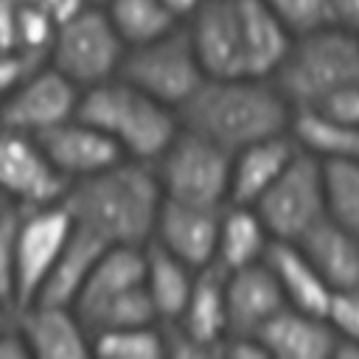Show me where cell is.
Masks as SVG:
<instances>
[{
    "mask_svg": "<svg viewBox=\"0 0 359 359\" xmlns=\"http://www.w3.org/2000/svg\"><path fill=\"white\" fill-rule=\"evenodd\" d=\"M22 3H28V6L45 11L53 22H62V20L73 17L76 11H81V8L87 6V0H22Z\"/></svg>",
    "mask_w": 359,
    "mask_h": 359,
    "instance_id": "obj_39",
    "label": "cell"
},
{
    "mask_svg": "<svg viewBox=\"0 0 359 359\" xmlns=\"http://www.w3.org/2000/svg\"><path fill=\"white\" fill-rule=\"evenodd\" d=\"M107 0H87V6H104Z\"/></svg>",
    "mask_w": 359,
    "mask_h": 359,
    "instance_id": "obj_43",
    "label": "cell"
},
{
    "mask_svg": "<svg viewBox=\"0 0 359 359\" xmlns=\"http://www.w3.org/2000/svg\"><path fill=\"white\" fill-rule=\"evenodd\" d=\"M123 53L126 42L115 31L104 6H84L73 17L56 22L45 62L53 65L79 90H87L118 76Z\"/></svg>",
    "mask_w": 359,
    "mask_h": 359,
    "instance_id": "obj_6",
    "label": "cell"
},
{
    "mask_svg": "<svg viewBox=\"0 0 359 359\" xmlns=\"http://www.w3.org/2000/svg\"><path fill=\"white\" fill-rule=\"evenodd\" d=\"M165 199L224 208L230 199V151L182 129L151 163Z\"/></svg>",
    "mask_w": 359,
    "mask_h": 359,
    "instance_id": "obj_5",
    "label": "cell"
},
{
    "mask_svg": "<svg viewBox=\"0 0 359 359\" xmlns=\"http://www.w3.org/2000/svg\"><path fill=\"white\" fill-rule=\"evenodd\" d=\"M180 126L191 129L230 154L261 137L289 132L292 104L261 76H205L177 109Z\"/></svg>",
    "mask_w": 359,
    "mask_h": 359,
    "instance_id": "obj_1",
    "label": "cell"
},
{
    "mask_svg": "<svg viewBox=\"0 0 359 359\" xmlns=\"http://www.w3.org/2000/svg\"><path fill=\"white\" fill-rule=\"evenodd\" d=\"M160 199L163 191L151 163L123 157L93 177L70 182L62 205L67 208L73 224L90 230L104 244L146 247Z\"/></svg>",
    "mask_w": 359,
    "mask_h": 359,
    "instance_id": "obj_2",
    "label": "cell"
},
{
    "mask_svg": "<svg viewBox=\"0 0 359 359\" xmlns=\"http://www.w3.org/2000/svg\"><path fill=\"white\" fill-rule=\"evenodd\" d=\"M17 17L20 0H0V48L17 50Z\"/></svg>",
    "mask_w": 359,
    "mask_h": 359,
    "instance_id": "obj_37",
    "label": "cell"
},
{
    "mask_svg": "<svg viewBox=\"0 0 359 359\" xmlns=\"http://www.w3.org/2000/svg\"><path fill=\"white\" fill-rule=\"evenodd\" d=\"M269 236L278 241H297L314 222L325 216L323 163L300 151L280 171V177L252 205Z\"/></svg>",
    "mask_w": 359,
    "mask_h": 359,
    "instance_id": "obj_8",
    "label": "cell"
},
{
    "mask_svg": "<svg viewBox=\"0 0 359 359\" xmlns=\"http://www.w3.org/2000/svg\"><path fill=\"white\" fill-rule=\"evenodd\" d=\"M118 76L174 109H180L191 98V93L205 81V70L182 25L157 39L129 45Z\"/></svg>",
    "mask_w": 359,
    "mask_h": 359,
    "instance_id": "obj_7",
    "label": "cell"
},
{
    "mask_svg": "<svg viewBox=\"0 0 359 359\" xmlns=\"http://www.w3.org/2000/svg\"><path fill=\"white\" fill-rule=\"evenodd\" d=\"M182 28L205 76H244L236 0H202Z\"/></svg>",
    "mask_w": 359,
    "mask_h": 359,
    "instance_id": "obj_13",
    "label": "cell"
},
{
    "mask_svg": "<svg viewBox=\"0 0 359 359\" xmlns=\"http://www.w3.org/2000/svg\"><path fill=\"white\" fill-rule=\"evenodd\" d=\"M255 337L269 359H328L337 345V334L325 314L294 309L289 303L278 309Z\"/></svg>",
    "mask_w": 359,
    "mask_h": 359,
    "instance_id": "obj_16",
    "label": "cell"
},
{
    "mask_svg": "<svg viewBox=\"0 0 359 359\" xmlns=\"http://www.w3.org/2000/svg\"><path fill=\"white\" fill-rule=\"evenodd\" d=\"M73 219L59 202L25 208L14 233V309L34 303L70 236Z\"/></svg>",
    "mask_w": 359,
    "mask_h": 359,
    "instance_id": "obj_9",
    "label": "cell"
},
{
    "mask_svg": "<svg viewBox=\"0 0 359 359\" xmlns=\"http://www.w3.org/2000/svg\"><path fill=\"white\" fill-rule=\"evenodd\" d=\"M272 81L292 109L314 107L328 93L359 81V36L337 25L294 36Z\"/></svg>",
    "mask_w": 359,
    "mask_h": 359,
    "instance_id": "obj_4",
    "label": "cell"
},
{
    "mask_svg": "<svg viewBox=\"0 0 359 359\" xmlns=\"http://www.w3.org/2000/svg\"><path fill=\"white\" fill-rule=\"evenodd\" d=\"M289 135L300 151L320 163L359 160V126L342 123L314 107L292 109Z\"/></svg>",
    "mask_w": 359,
    "mask_h": 359,
    "instance_id": "obj_24",
    "label": "cell"
},
{
    "mask_svg": "<svg viewBox=\"0 0 359 359\" xmlns=\"http://www.w3.org/2000/svg\"><path fill=\"white\" fill-rule=\"evenodd\" d=\"M222 208L191 205L177 199H160L151 244L177 255L194 269H205L216 261V236H219Z\"/></svg>",
    "mask_w": 359,
    "mask_h": 359,
    "instance_id": "obj_12",
    "label": "cell"
},
{
    "mask_svg": "<svg viewBox=\"0 0 359 359\" xmlns=\"http://www.w3.org/2000/svg\"><path fill=\"white\" fill-rule=\"evenodd\" d=\"M325 320L337 334L331 359H359V286L331 292Z\"/></svg>",
    "mask_w": 359,
    "mask_h": 359,
    "instance_id": "obj_30",
    "label": "cell"
},
{
    "mask_svg": "<svg viewBox=\"0 0 359 359\" xmlns=\"http://www.w3.org/2000/svg\"><path fill=\"white\" fill-rule=\"evenodd\" d=\"M36 140L45 149L53 168L67 180V185L76 180L93 177V174L109 168L112 163L123 160L121 149L98 126H93L90 121H84L79 115L36 135Z\"/></svg>",
    "mask_w": 359,
    "mask_h": 359,
    "instance_id": "obj_14",
    "label": "cell"
},
{
    "mask_svg": "<svg viewBox=\"0 0 359 359\" xmlns=\"http://www.w3.org/2000/svg\"><path fill=\"white\" fill-rule=\"evenodd\" d=\"M292 36L331 25V0H266Z\"/></svg>",
    "mask_w": 359,
    "mask_h": 359,
    "instance_id": "obj_31",
    "label": "cell"
},
{
    "mask_svg": "<svg viewBox=\"0 0 359 359\" xmlns=\"http://www.w3.org/2000/svg\"><path fill=\"white\" fill-rule=\"evenodd\" d=\"M199 269L188 266L177 255L165 252L157 244H146V272H143V289L151 300V309L157 314V323H174L191 294L194 278Z\"/></svg>",
    "mask_w": 359,
    "mask_h": 359,
    "instance_id": "obj_25",
    "label": "cell"
},
{
    "mask_svg": "<svg viewBox=\"0 0 359 359\" xmlns=\"http://www.w3.org/2000/svg\"><path fill=\"white\" fill-rule=\"evenodd\" d=\"M6 314H8V311H6ZM6 314H0V320H3V317H6Z\"/></svg>",
    "mask_w": 359,
    "mask_h": 359,
    "instance_id": "obj_44",
    "label": "cell"
},
{
    "mask_svg": "<svg viewBox=\"0 0 359 359\" xmlns=\"http://www.w3.org/2000/svg\"><path fill=\"white\" fill-rule=\"evenodd\" d=\"M28 342L14 320V309L0 320V359H28Z\"/></svg>",
    "mask_w": 359,
    "mask_h": 359,
    "instance_id": "obj_36",
    "label": "cell"
},
{
    "mask_svg": "<svg viewBox=\"0 0 359 359\" xmlns=\"http://www.w3.org/2000/svg\"><path fill=\"white\" fill-rule=\"evenodd\" d=\"M297 146L289 132L261 137L230 154V199L236 205H255L258 196L292 163Z\"/></svg>",
    "mask_w": 359,
    "mask_h": 359,
    "instance_id": "obj_18",
    "label": "cell"
},
{
    "mask_svg": "<svg viewBox=\"0 0 359 359\" xmlns=\"http://www.w3.org/2000/svg\"><path fill=\"white\" fill-rule=\"evenodd\" d=\"M143 272H146V247H135V244L107 247L93 264L90 275L84 278L73 300V309L81 314L87 309L101 306L109 297H118L123 292L143 286Z\"/></svg>",
    "mask_w": 359,
    "mask_h": 359,
    "instance_id": "obj_21",
    "label": "cell"
},
{
    "mask_svg": "<svg viewBox=\"0 0 359 359\" xmlns=\"http://www.w3.org/2000/svg\"><path fill=\"white\" fill-rule=\"evenodd\" d=\"M14 320L28 342L31 356L81 359L93 353L90 331L73 306L34 300V303L14 309Z\"/></svg>",
    "mask_w": 359,
    "mask_h": 359,
    "instance_id": "obj_15",
    "label": "cell"
},
{
    "mask_svg": "<svg viewBox=\"0 0 359 359\" xmlns=\"http://www.w3.org/2000/svg\"><path fill=\"white\" fill-rule=\"evenodd\" d=\"M81 90L53 65H36L11 93L0 98V129L42 135L67 121L79 109Z\"/></svg>",
    "mask_w": 359,
    "mask_h": 359,
    "instance_id": "obj_10",
    "label": "cell"
},
{
    "mask_svg": "<svg viewBox=\"0 0 359 359\" xmlns=\"http://www.w3.org/2000/svg\"><path fill=\"white\" fill-rule=\"evenodd\" d=\"M163 3H165V6L180 17V20H185V17H188V14H191L202 0H163Z\"/></svg>",
    "mask_w": 359,
    "mask_h": 359,
    "instance_id": "obj_40",
    "label": "cell"
},
{
    "mask_svg": "<svg viewBox=\"0 0 359 359\" xmlns=\"http://www.w3.org/2000/svg\"><path fill=\"white\" fill-rule=\"evenodd\" d=\"M224 300H227V334H255L286 297L264 261L224 269Z\"/></svg>",
    "mask_w": 359,
    "mask_h": 359,
    "instance_id": "obj_17",
    "label": "cell"
},
{
    "mask_svg": "<svg viewBox=\"0 0 359 359\" xmlns=\"http://www.w3.org/2000/svg\"><path fill=\"white\" fill-rule=\"evenodd\" d=\"M53 34H56V22L20 0V17H17V50L34 56V59H48V50H50V42H53Z\"/></svg>",
    "mask_w": 359,
    "mask_h": 359,
    "instance_id": "obj_32",
    "label": "cell"
},
{
    "mask_svg": "<svg viewBox=\"0 0 359 359\" xmlns=\"http://www.w3.org/2000/svg\"><path fill=\"white\" fill-rule=\"evenodd\" d=\"M264 264L275 275L289 306L306 309L314 314H325V306L331 300V289L294 241L272 238V244L266 247Z\"/></svg>",
    "mask_w": 359,
    "mask_h": 359,
    "instance_id": "obj_22",
    "label": "cell"
},
{
    "mask_svg": "<svg viewBox=\"0 0 359 359\" xmlns=\"http://www.w3.org/2000/svg\"><path fill=\"white\" fill-rule=\"evenodd\" d=\"M314 109L342 121V123H351V126H359V81L353 84H345L334 93H328L325 98H320L314 104Z\"/></svg>",
    "mask_w": 359,
    "mask_h": 359,
    "instance_id": "obj_34",
    "label": "cell"
},
{
    "mask_svg": "<svg viewBox=\"0 0 359 359\" xmlns=\"http://www.w3.org/2000/svg\"><path fill=\"white\" fill-rule=\"evenodd\" d=\"M65 188L67 180L53 168L34 135L0 129V191L14 208L25 210L59 202Z\"/></svg>",
    "mask_w": 359,
    "mask_h": 359,
    "instance_id": "obj_11",
    "label": "cell"
},
{
    "mask_svg": "<svg viewBox=\"0 0 359 359\" xmlns=\"http://www.w3.org/2000/svg\"><path fill=\"white\" fill-rule=\"evenodd\" d=\"M104 11L126 42V48L157 39L182 25V20L163 0H107Z\"/></svg>",
    "mask_w": 359,
    "mask_h": 359,
    "instance_id": "obj_27",
    "label": "cell"
},
{
    "mask_svg": "<svg viewBox=\"0 0 359 359\" xmlns=\"http://www.w3.org/2000/svg\"><path fill=\"white\" fill-rule=\"evenodd\" d=\"M331 25L359 36V0H331Z\"/></svg>",
    "mask_w": 359,
    "mask_h": 359,
    "instance_id": "obj_38",
    "label": "cell"
},
{
    "mask_svg": "<svg viewBox=\"0 0 359 359\" xmlns=\"http://www.w3.org/2000/svg\"><path fill=\"white\" fill-rule=\"evenodd\" d=\"M90 348L107 359H160L165 356V337L160 323L107 328L90 334Z\"/></svg>",
    "mask_w": 359,
    "mask_h": 359,
    "instance_id": "obj_28",
    "label": "cell"
},
{
    "mask_svg": "<svg viewBox=\"0 0 359 359\" xmlns=\"http://www.w3.org/2000/svg\"><path fill=\"white\" fill-rule=\"evenodd\" d=\"M325 216L359 233V160L323 163Z\"/></svg>",
    "mask_w": 359,
    "mask_h": 359,
    "instance_id": "obj_29",
    "label": "cell"
},
{
    "mask_svg": "<svg viewBox=\"0 0 359 359\" xmlns=\"http://www.w3.org/2000/svg\"><path fill=\"white\" fill-rule=\"evenodd\" d=\"M36 65H42V59H34L22 50H11V48H0V98L6 93H11Z\"/></svg>",
    "mask_w": 359,
    "mask_h": 359,
    "instance_id": "obj_35",
    "label": "cell"
},
{
    "mask_svg": "<svg viewBox=\"0 0 359 359\" xmlns=\"http://www.w3.org/2000/svg\"><path fill=\"white\" fill-rule=\"evenodd\" d=\"M109 244H104L98 236H93L90 230L73 224L70 227V236L39 292L36 300H45V303H65V306H73L84 278L90 275L93 264L98 261V255L107 250Z\"/></svg>",
    "mask_w": 359,
    "mask_h": 359,
    "instance_id": "obj_26",
    "label": "cell"
},
{
    "mask_svg": "<svg viewBox=\"0 0 359 359\" xmlns=\"http://www.w3.org/2000/svg\"><path fill=\"white\" fill-rule=\"evenodd\" d=\"M331 292L359 286V233L323 216L297 241Z\"/></svg>",
    "mask_w": 359,
    "mask_h": 359,
    "instance_id": "obj_19",
    "label": "cell"
},
{
    "mask_svg": "<svg viewBox=\"0 0 359 359\" xmlns=\"http://www.w3.org/2000/svg\"><path fill=\"white\" fill-rule=\"evenodd\" d=\"M20 208H8L0 216V300L14 309V233Z\"/></svg>",
    "mask_w": 359,
    "mask_h": 359,
    "instance_id": "obj_33",
    "label": "cell"
},
{
    "mask_svg": "<svg viewBox=\"0 0 359 359\" xmlns=\"http://www.w3.org/2000/svg\"><path fill=\"white\" fill-rule=\"evenodd\" d=\"M272 236L252 205L227 202L219 216V236H216V266L238 269L264 261Z\"/></svg>",
    "mask_w": 359,
    "mask_h": 359,
    "instance_id": "obj_23",
    "label": "cell"
},
{
    "mask_svg": "<svg viewBox=\"0 0 359 359\" xmlns=\"http://www.w3.org/2000/svg\"><path fill=\"white\" fill-rule=\"evenodd\" d=\"M6 311H11V306H6V303L0 300V314H6Z\"/></svg>",
    "mask_w": 359,
    "mask_h": 359,
    "instance_id": "obj_42",
    "label": "cell"
},
{
    "mask_svg": "<svg viewBox=\"0 0 359 359\" xmlns=\"http://www.w3.org/2000/svg\"><path fill=\"white\" fill-rule=\"evenodd\" d=\"M236 6H238L244 76L272 79L294 36L278 20V14L269 8L266 0H236Z\"/></svg>",
    "mask_w": 359,
    "mask_h": 359,
    "instance_id": "obj_20",
    "label": "cell"
},
{
    "mask_svg": "<svg viewBox=\"0 0 359 359\" xmlns=\"http://www.w3.org/2000/svg\"><path fill=\"white\" fill-rule=\"evenodd\" d=\"M8 208H14V205H11V202H8V199H6V194H3V191H0V216H3V213H6V210H8Z\"/></svg>",
    "mask_w": 359,
    "mask_h": 359,
    "instance_id": "obj_41",
    "label": "cell"
},
{
    "mask_svg": "<svg viewBox=\"0 0 359 359\" xmlns=\"http://www.w3.org/2000/svg\"><path fill=\"white\" fill-rule=\"evenodd\" d=\"M79 118L98 126L129 160L154 163L180 132L177 109L143 93L123 76L81 90Z\"/></svg>",
    "mask_w": 359,
    "mask_h": 359,
    "instance_id": "obj_3",
    "label": "cell"
}]
</instances>
